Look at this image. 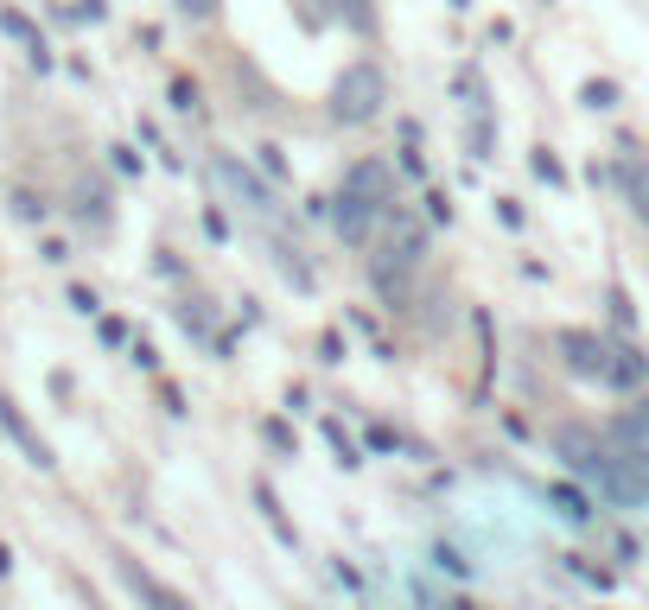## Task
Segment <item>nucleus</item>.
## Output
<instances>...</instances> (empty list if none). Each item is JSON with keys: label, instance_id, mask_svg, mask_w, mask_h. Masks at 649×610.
I'll use <instances>...</instances> for the list:
<instances>
[{"label": "nucleus", "instance_id": "f257e3e1", "mask_svg": "<svg viewBox=\"0 0 649 610\" xmlns=\"http://www.w3.org/2000/svg\"><path fill=\"white\" fill-rule=\"evenodd\" d=\"M427 261V229H421V216L408 211H389V236H382V254H376V287L389 292V299H401V287H408V274Z\"/></svg>", "mask_w": 649, "mask_h": 610}, {"label": "nucleus", "instance_id": "f03ea898", "mask_svg": "<svg viewBox=\"0 0 649 610\" xmlns=\"http://www.w3.org/2000/svg\"><path fill=\"white\" fill-rule=\"evenodd\" d=\"M382 103H389V76H382V64H369V58L344 64V71H338V83H331V115H338L344 128L376 121V115H382Z\"/></svg>", "mask_w": 649, "mask_h": 610}, {"label": "nucleus", "instance_id": "7ed1b4c3", "mask_svg": "<svg viewBox=\"0 0 649 610\" xmlns=\"http://www.w3.org/2000/svg\"><path fill=\"white\" fill-rule=\"evenodd\" d=\"M612 337H599V331H560V357L574 369L579 382H605L612 388Z\"/></svg>", "mask_w": 649, "mask_h": 610}, {"label": "nucleus", "instance_id": "20e7f679", "mask_svg": "<svg viewBox=\"0 0 649 610\" xmlns=\"http://www.w3.org/2000/svg\"><path fill=\"white\" fill-rule=\"evenodd\" d=\"M338 198H357V204H369V211H396V166L389 159H357L351 172H344V184H338Z\"/></svg>", "mask_w": 649, "mask_h": 610}, {"label": "nucleus", "instance_id": "39448f33", "mask_svg": "<svg viewBox=\"0 0 649 610\" xmlns=\"http://www.w3.org/2000/svg\"><path fill=\"white\" fill-rule=\"evenodd\" d=\"M605 445H612L617 458H630L637 470H649V400L617 414L612 427H605Z\"/></svg>", "mask_w": 649, "mask_h": 610}, {"label": "nucleus", "instance_id": "423d86ee", "mask_svg": "<svg viewBox=\"0 0 649 610\" xmlns=\"http://www.w3.org/2000/svg\"><path fill=\"white\" fill-rule=\"evenodd\" d=\"M115 573L128 578V591H134V598H141L146 610H191L179 598V591H173V585H160V578L146 573V566H134V560H115Z\"/></svg>", "mask_w": 649, "mask_h": 610}, {"label": "nucleus", "instance_id": "0eeeda50", "mask_svg": "<svg viewBox=\"0 0 649 610\" xmlns=\"http://www.w3.org/2000/svg\"><path fill=\"white\" fill-rule=\"evenodd\" d=\"M331 223H338V236H344L351 249H363V242L376 236V223H389V216L369 211V204H357V198H338V204H331Z\"/></svg>", "mask_w": 649, "mask_h": 610}, {"label": "nucleus", "instance_id": "6e6552de", "mask_svg": "<svg viewBox=\"0 0 649 610\" xmlns=\"http://www.w3.org/2000/svg\"><path fill=\"white\" fill-rule=\"evenodd\" d=\"M211 172H216V184H229V191H236V198H243L249 211H268V191H261V184L249 179V166H236L229 153H216V159H211Z\"/></svg>", "mask_w": 649, "mask_h": 610}, {"label": "nucleus", "instance_id": "1a4fd4ad", "mask_svg": "<svg viewBox=\"0 0 649 610\" xmlns=\"http://www.w3.org/2000/svg\"><path fill=\"white\" fill-rule=\"evenodd\" d=\"M0 427H7L13 439H20V445H26V458H33L38 470H51V445H45V439H38V432L26 427V414H20V407H13L7 395H0Z\"/></svg>", "mask_w": 649, "mask_h": 610}, {"label": "nucleus", "instance_id": "9d476101", "mask_svg": "<svg viewBox=\"0 0 649 610\" xmlns=\"http://www.w3.org/2000/svg\"><path fill=\"white\" fill-rule=\"evenodd\" d=\"M617 184H624V198H630V211H637V223L649 229V166H637V159H624V166H617Z\"/></svg>", "mask_w": 649, "mask_h": 610}, {"label": "nucleus", "instance_id": "9b49d317", "mask_svg": "<svg viewBox=\"0 0 649 610\" xmlns=\"http://www.w3.org/2000/svg\"><path fill=\"white\" fill-rule=\"evenodd\" d=\"M644 375H649V357H637L630 344H617L612 350V388H637Z\"/></svg>", "mask_w": 649, "mask_h": 610}, {"label": "nucleus", "instance_id": "f8f14e48", "mask_svg": "<svg viewBox=\"0 0 649 610\" xmlns=\"http://www.w3.org/2000/svg\"><path fill=\"white\" fill-rule=\"evenodd\" d=\"M547 503L560 509L567 522H592V497H586V490H574V483H547Z\"/></svg>", "mask_w": 649, "mask_h": 610}, {"label": "nucleus", "instance_id": "ddd939ff", "mask_svg": "<svg viewBox=\"0 0 649 610\" xmlns=\"http://www.w3.org/2000/svg\"><path fill=\"white\" fill-rule=\"evenodd\" d=\"M13 216L20 223H45V198L38 191H13Z\"/></svg>", "mask_w": 649, "mask_h": 610}, {"label": "nucleus", "instance_id": "4468645a", "mask_svg": "<svg viewBox=\"0 0 649 610\" xmlns=\"http://www.w3.org/2000/svg\"><path fill=\"white\" fill-rule=\"evenodd\" d=\"M586 103H592V108H612L617 103V83H586Z\"/></svg>", "mask_w": 649, "mask_h": 610}, {"label": "nucleus", "instance_id": "2eb2a0df", "mask_svg": "<svg viewBox=\"0 0 649 610\" xmlns=\"http://www.w3.org/2000/svg\"><path fill=\"white\" fill-rule=\"evenodd\" d=\"M173 7H179V13H191V20H211L223 0H173Z\"/></svg>", "mask_w": 649, "mask_h": 610}, {"label": "nucleus", "instance_id": "dca6fc26", "mask_svg": "<svg viewBox=\"0 0 649 610\" xmlns=\"http://www.w3.org/2000/svg\"><path fill=\"white\" fill-rule=\"evenodd\" d=\"M535 172H541V179H547V184H560V179H567V172H560V159H554V153H535Z\"/></svg>", "mask_w": 649, "mask_h": 610}, {"label": "nucleus", "instance_id": "f3484780", "mask_svg": "<svg viewBox=\"0 0 649 610\" xmlns=\"http://www.w3.org/2000/svg\"><path fill=\"white\" fill-rule=\"evenodd\" d=\"M71 306L83 312V319H96V312H103V306H96V292H90V287H71Z\"/></svg>", "mask_w": 649, "mask_h": 610}, {"label": "nucleus", "instance_id": "a211bd4d", "mask_svg": "<svg viewBox=\"0 0 649 610\" xmlns=\"http://www.w3.org/2000/svg\"><path fill=\"white\" fill-rule=\"evenodd\" d=\"M268 445H274V452H293V432L281 427V420H268Z\"/></svg>", "mask_w": 649, "mask_h": 610}, {"label": "nucleus", "instance_id": "6ab92c4d", "mask_svg": "<svg viewBox=\"0 0 649 610\" xmlns=\"http://www.w3.org/2000/svg\"><path fill=\"white\" fill-rule=\"evenodd\" d=\"M173 108H198V89H191L185 76H179V83H173Z\"/></svg>", "mask_w": 649, "mask_h": 610}, {"label": "nucleus", "instance_id": "aec40b11", "mask_svg": "<svg viewBox=\"0 0 649 610\" xmlns=\"http://www.w3.org/2000/svg\"><path fill=\"white\" fill-rule=\"evenodd\" d=\"M13 573V553H7V547H0V578Z\"/></svg>", "mask_w": 649, "mask_h": 610}]
</instances>
